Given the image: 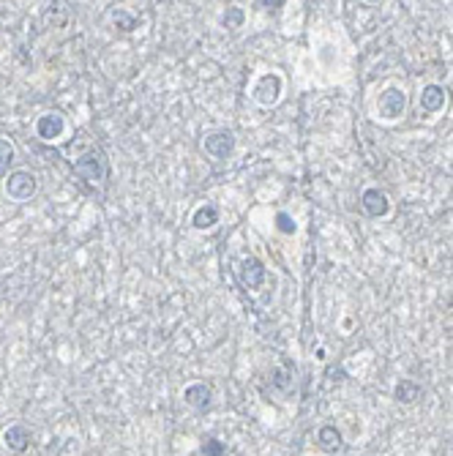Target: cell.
<instances>
[{"instance_id": "cell-1", "label": "cell", "mask_w": 453, "mask_h": 456, "mask_svg": "<svg viewBox=\"0 0 453 456\" xmlns=\"http://www.w3.org/2000/svg\"><path fill=\"white\" fill-rule=\"evenodd\" d=\"M72 167H74L76 175H79L82 180H87V183H101V180H107V175H109V158H107L104 148H98V145L87 148L79 158H74Z\"/></svg>"}, {"instance_id": "cell-2", "label": "cell", "mask_w": 453, "mask_h": 456, "mask_svg": "<svg viewBox=\"0 0 453 456\" xmlns=\"http://www.w3.org/2000/svg\"><path fill=\"white\" fill-rule=\"evenodd\" d=\"M36 189H39V180H36V175L28 172V169H17V172H11V175L6 178V194H8L11 200H17V203L30 200V197L36 194Z\"/></svg>"}, {"instance_id": "cell-3", "label": "cell", "mask_w": 453, "mask_h": 456, "mask_svg": "<svg viewBox=\"0 0 453 456\" xmlns=\"http://www.w3.org/2000/svg\"><path fill=\"white\" fill-rule=\"evenodd\" d=\"M404 110H407V93H404L401 87H385V90L379 93V101H377L379 118L396 121V118L404 115Z\"/></svg>"}, {"instance_id": "cell-4", "label": "cell", "mask_w": 453, "mask_h": 456, "mask_svg": "<svg viewBox=\"0 0 453 456\" xmlns=\"http://www.w3.org/2000/svg\"><path fill=\"white\" fill-rule=\"evenodd\" d=\"M251 96H254V101H257L260 107H273V104L279 101V96H282V76L273 74V72L262 74L254 82Z\"/></svg>"}, {"instance_id": "cell-5", "label": "cell", "mask_w": 453, "mask_h": 456, "mask_svg": "<svg viewBox=\"0 0 453 456\" xmlns=\"http://www.w3.org/2000/svg\"><path fill=\"white\" fill-rule=\"evenodd\" d=\"M265 276H268V268H265V262L257 260V257H246V260L240 262V268H238V282H240L246 290H260L262 282H265Z\"/></svg>"}, {"instance_id": "cell-6", "label": "cell", "mask_w": 453, "mask_h": 456, "mask_svg": "<svg viewBox=\"0 0 453 456\" xmlns=\"http://www.w3.org/2000/svg\"><path fill=\"white\" fill-rule=\"evenodd\" d=\"M183 402H186L191 410L205 413V410L211 407V402H213V388H211L208 382H191V385L183 388Z\"/></svg>"}, {"instance_id": "cell-7", "label": "cell", "mask_w": 453, "mask_h": 456, "mask_svg": "<svg viewBox=\"0 0 453 456\" xmlns=\"http://www.w3.org/2000/svg\"><path fill=\"white\" fill-rule=\"evenodd\" d=\"M202 148H205V153L211 158H219L222 161V158L232 156V151H235V134L232 132H213V134L205 137Z\"/></svg>"}, {"instance_id": "cell-8", "label": "cell", "mask_w": 453, "mask_h": 456, "mask_svg": "<svg viewBox=\"0 0 453 456\" xmlns=\"http://www.w3.org/2000/svg\"><path fill=\"white\" fill-rule=\"evenodd\" d=\"M63 132H66V118L61 112H47L36 121V134L41 140H58L63 137Z\"/></svg>"}, {"instance_id": "cell-9", "label": "cell", "mask_w": 453, "mask_h": 456, "mask_svg": "<svg viewBox=\"0 0 453 456\" xmlns=\"http://www.w3.org/2000/svg\"><path fill=\"white\" fill-rule=\"evenodd\" d=\"M361 205H364V211H366L372 219H382V216H388V211H390V203H388V197H385L379 189H366V191L361 194Z\"/></svg>"}, {"instance_id": "cell-10", "label": "cell", "mask_w": 453, "mask_h": 456, "mask_svg": "<svg viewBox=\"0 0 453 456\" xmlns=\"http://www.w3.org/2000/svg\"><path fill=\"white\" fill-rule=\"evenodd\" d=\"M3 446L14 454H25L30 448V432L22 426V424H11L6 432H3Z\"/></svg>"}, {"instance_id": "cell-11", "label": "cell", "mask_w": 453, "mask_h": 456, "mask_svg": "<svg viewBox=\"0 0 453 456\" xmlns=\"http://www.w3.org/2000/svg\"><path fill=\"white\" fill-rule=\"evenodd\" d=\"M445 87L443 85H426L423 90H421V110L426 112V115H434V112H440L443 107H445Z\"/></svg>"}, {"instance_id": "cell-12", "label": "cell", "mask_w": 453, "mask_h": 456, "mask_svg": "<svg viewBox=\"0 0 453 456\" xmlns=\"http://www.w3.org/2000/svg\"><path fill=\"white\" fill-rule=\"evenodd\" d=\"M317 446L325 451V454H339L341 448H344V437H341V432L336 429V426H322L319 432H317Z\"/></svg>"}, {"instance_id": "cell-13", "label": "cell", "mask_w": 453, "mask_h": 456, "mask_svg": "<svg viewBox=\"0 0 453 456\" xmlns=\"http://www.w3.org/2000/svg\"><path fill=\"white\" fill-rule=\"evenodd\" d=\"M191 225L197 229H213L219 225V208H216L213 203L200 205V208L194 211V216H191Z\"/></svg>"}, {"instance_id": "cell-14", "label": "cell", "mask_w": 453, "mask_h": 456, "mask_svg": "<svg viewBox=\"0 0 453 456\" xmlns=\"http://www.w3.org/2000/svg\"><path fill=\"white\" fill-rule=\"evenodd\" d=\"M421 393H423V388L415 380H399L393 388V399L401 404H415L421 399Z\"/></svg>"}, {"instance_id": "cell-15", "label": "cell", "mask_w": 453, "mask_h": 456, "mask_svg": "<svg viewBox=\"0 0 453 456\" xmlns=\"http://www.w3.org/2000/svg\"><path fill=\"white\" fill-rule=\"evenodd\" d=\"M243 19H246V14H243V8H238V6H229L224 11V17H222V25L229 28V30H235V28H240L243 25Z\"/></svg>"}, {"instance_id": "cell-16", "label": "cell", "mask_w": 453, "mask_h": 456, "mask_svg": "<svg viewBox=\"0 0 453 456\" xmlns=\"http://www.w3.org/2000/svg\"><path fill=\"white\" fill-rule=\"evenodd\" d=\"M112 22L123 30V33H131L134 28H137V19L129 14V11H123V8H118V11H112Z\"/></svg>"}, {"instance_id": "cell-17", "label": "cell", "mask_w": 453, "mask_h": 456, "mask_svg": "<svg viewBox=\"0 0 453 456\" xmlns=\"http://www.w3.org/2000/svg\"><path fill=\"white\" fill-rule=\"evenodd\" d=\"M202 456H226V446L219 437H205L202 440Z\"/></svg>"}, {"instance_id": "cell-18", "label": "cell", "mask_w": 453, "mask_h": 456, "mask_svg": "<svg viewBox=\"0 0 453 456\" xmlns=\"http://www.w3.org/2000/svg\"><path fill=\"white\" fill-rule=\"evenodd\" d=\"M276 225H279V229H282L284 235H293V232L298 229V225H295V219H293L290 214H276Z\"/></svg>"}, {"instance_id": "cell-19", "label": "cell", "mask_w": 453, "mask_h": 456, "mask_svg": "<svg viewBox=\"0 0 453 456\" xmlns=\"http://www.w3.org/2000/svg\"><path fill=\"white\" fill-rule=\"evenodd\" d=\"M11 161H14V145L11 140L0 137V164H11Z\"/></svg>"}, {"instance_id": "cell-20", "label": "cell", "mask_w": 453, "mask_h": 456, "mask_svg": "<svg viewBox=\"0 0 453 456\" xmlns=\"http://www.w3.org/2000/svg\"><path fill=\"white\" fill-rule=\"evenodd\" d=\"M262 6H265V8H279V6H284V3H282V0H273V3H271V0H265Z\"/></svg>"}]
</instances>
